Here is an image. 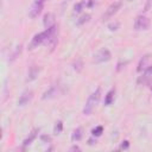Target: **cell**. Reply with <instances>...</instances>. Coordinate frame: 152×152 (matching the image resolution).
<instances>
[{
  "label": "cell",
  "instance_id": "7c38bea8",
  "mask_svg": "<svg viewBox=\"0 0 152 152\" xmlns=\"http://www.w3.org/2000/svg\"><path fill=\"white\" fill-rule=\"evenodd\" d=\"M114 96H115V89L112 88V89L104 95V101H103L104 106H110V104L114 102Z\"/></svg>",
  "mask_w": 152,
  "mask_h": 152
},
{
  "label": "cell",
  "instance_id": "44dd1931",
  "mask_svg": "<svg viewBox=\"0 0 152 152\" xmlns=\"http://www.w3.org/2000/svg\"><path fill=\"white\" fill-rule=\"evenodd\" d=\"M129 147V141L128 140H124L120 145V150H127Z\"/></svg>",
  "mask_w": 152,
  "mask_h": 152
},
{
  "label": "cell",
  "instance_id": "277c9868",
  "mask_svg": "<svg viewBox=\"0 0 152 152\" xmlns=\"http://www.w3.org/2000/svg\"><path fill=\"white\" fill-rule=\"evenodd\" d=\"M150 19L145 15H138L134 20V28L137 31H145L150 27Z\"/></svg>",
  "mask_w": 152,
  "mask_h": 152
},
{
  "label": "cell",
  "instance_id": "e0dca14e",
  "mask_svg": "<svg viewBox=\"0 0 152 152\" xmlns=\"http://www.w3.org/2000/svg\"><path fill=\"white\" fill-rule=\"evenodd\" d=\"M102 132H103V127L102 126H96L91 131V134H93V137H100L102 134Z\"/></svg>",
  "mask_w": 152,
  "mask_h": 152
},
{
  "label": "cell",
  "instance_id": "ac0fdd59",
  "mask_svg": "<svg viewBox=\"0 0 152 152\" xmlns=\"http://www.w3.org/2000/svg\"><path fill=\"white\" fill-rule=\"evenodd\" d=\"M84 5H87V4H86V1H81V2H77V4L74 6V12H76V13L81 12Z\"/></svg>",
  "mask_w": 152,
  "mask_h": 152
},
{
  "label": "cell",
  "instance_id": "ba28073f",
  "mask_svg": "<svg viewBox=\"0 0 152 152\" xmlns=\"http://www.w3.org/2000/svg\"><path fill=\"white\" fill-rule=\"evenodd\" d=\"M43 24L45 26V28H49V27H52L56 25V20H55V15L52 13H46L44 15V19H43Z\"/></svg>",
  "mask_w": 152,
  "mask_h": 152
},
{
  "label": "cell",
  "instance_id": "9a60e30c",
  "mask_svg": "<svg viewBox=\"0 0 152 152\" xmlns=\"http://www.w3.org/2000/svg\"><path fill=\"white\" fill-rule=\"evenodd\" d=\"M89 19H90V14H83L82 17H80V18L76 20V25H82V24L89 21Z\"/></svg>",
  "mask_w": 152,
  "mask_h": 152
},
{
  "label": "cell",
  "instance_id": "5bb4252c",
  "mask_svg": "<svg viewBox=\"0 0 152 152\" xmlns=\"http://www.w3.org/2000/svg\"><path fill=\"white\" fill-rule=\"evenodd\" d=\"M37 132H38V129H34V131H32L31 133H30V135L24 140V142H23V146L24 147H26V146H28L33 140H34V138L37 137Z\"/></svg>",
  "mask_w": 152,
  "mask_h": 152
},
{
  "label": "cell",
  "instance_id": "4fadbf2b",
  "mask_svg": "<svg viewBox=\"0 0 152 152\" xmlns=\"http://www.w3.org/2000/svg\"><path fill=\"white\" fill-rule=\"evenodd\" d=\"M83 137V129L81 127H77L76 129H74L72 134H71V140L72 141H80Z\"/></svg>",
  "mask_w": 152,
  "mask_h": 152
},
{
  "label": "cell",
  "instance_id": "52a82bcc",
  "mask_svg": "<svg viewBox=\"0 0 152 152\" xmlns=\"http://www.w3.org/2000/svg\"><path fill=\"white\" fill-rule=\"evenodd\" d=\"M39 71H40V68H39V66H37V65H31V66L28 68V71H27L26 81L30 82V81L36 80L37 76H38V74H39Z\"/></svg>",
  "mask_w": 152,
  "mask_h": 152
},
{
  "label": "cell",
  "instance_id": "5b68a950",
  "mask_svg": "<svg viewBox=\"0 0 152 152\" xmlns=\"http://www.w3.org/2000/svg\"><path fill=\"white\" fill-rule=\"evenodd\" d=\"M121 5H122L121 1H116V2H113L112 5H109L108 8L106 10V12H104L103 15H102V20H108L110 17H113V15L120 10Z\"/></svg>",
  "mask_w": 152,
  "mask_h": 152
},
{
  "label": "cell",
  "instance_id": "30bf717a",
  "mask_svg": "<svg viewBox=\"0 0 152 152\" xmlns=\"http://www.w3.org/2000/svg\"><path fill=\"white\" fill-rule=\"evenodd\" d=\"M150 56L148 55H146V56H144L140 61H139V64H138V71L139 72H141V71H144L147 66H150Z\"/></svg>",
  "mask_w": 152,
  "mask_h": 152
},
{
  "label": "cell",
  "instance_id": "8fae6325",
  "mask_svg": "<svg viewBox=\"0 0 152 152\" xmlns=\"http://www.w3.org/2000/svg\"><path fill=\"white\" fill-rule=\"evenodd\" d=\"M56 95H57V87H56V86H52L51 88H49V89L43 94L42 99H43V100H49V99L55 97Z\"/></svg>",
  "mask_w": 152,
  "mask_h": 152
},
{
  "label": "cell",
  "instance_id": "6da1fadb",
  "mask_svg": "<svg viewBox=\"0 0 152 152\" xmlns=\"http://www.w3.org/2000/svg\"><path fill=\"white\" fill-rule=\"evenodd\" d=\"M100 96H101V89H100V88H97L95 91H93V93L88 96V99H87V101H86V104H84V107H83V114H84V115H90V114H91L94 107L97 104V102H99V100H100Z\"/></svg>",
  "mask_w": 152,
  "mask_h": 152
},
{
  "label": "cell",
  "instance_id": "9c48e42d",
  "mask_svg": "<svg viewBox=\"0 0 152 152\" xmlns=\"http://www.w3.org/2000/svg\"><path fill=\"white\" fill-rule=\"evenodd\" d=\"M152 76V65H150V66H147L144 71H142V75L139 77V80H138V83H146V82H148V80H150V77Z\"/></svg>",
  "mask_w": 152,
  "mask_h": 152
},
{
  "label": "cell",
  "instance_id": "8992f818",
  "mask_svg": "<svg viewBox=\"0 0 152 152\" xmlns=\"http://www.w3.org/2000/svg\"><path fill=\"white\" fill-rule=\"evenodd\" d=\"M32 96H33V93L32 90L30 89H26L21 93V95L19 96V100H18V106L23 107V106H26L31 100H32Z\"/></svg>",
  "mask_w": 152,
  "mask_h": 152
},
{
  "label": "cell",
  "instance_id": "d6986e66",
  "mask_svg": "<svg viewBox=\"0 0 152 152\" xmlns=\"http://www.w3.org/2000/svg\"><path fill=\"white\" fill-rule=\"evenodd\" d=\"M82 66H83V63H82L81 59H77V61L74 63V69H75L76 71H81V70H82Z\"/></svg>",
  "mask_w": 152,
  "mask_h": 152
},
{
  "label": "cell",
  "instance_id": "7402d4cb",
  "mask_svg": "<svg viewBox=\"0 0 152 152\" xmlns=\"http://www.w3.org/2000/svg\"><path fill=\"white\" fill-rule=\"evenodd\" d=\"M40 139H42V140H43V141H46V142H48V141H50V140H51V138H50V137H49V135H42V137H40Z\"/></svg>",
  "mask_w": 152,
  "mask_h": 152
},
{
  "label": "cell",
  "instance_id": "603a6c76",
  "mask_svg": "<svg viewBox=\"0 0 152 152\" xmlns=\"http://www.w3.org/2000/svg\"><path fill=\"white\" fill-rule=\"evenodd\" d=\"M88 144H89V145H94V144H96V140H94V139L91 138V139L88 140Z\"/></svg>",
  "mask_w": 152,
  "mask_h": 152
},
{
  "label": "cell",
  "instance_id": "ffe728a7",
  "mask_svg": "<svg viewBox=\"0 0 152 152\" xmlns=\"http://www.w3.org/2000/svg\"><path fill=\"white\" fill-rule=\"evenodd\" d=\"M118 27H119V23H112V24H109L108 25V28L110 30V31H116L118 30Z\"/></svg>",
  "mask_w": 152,
  "mask_h": 152
},
{
  "label": "cell",
  "instance_id": "3957f363",
  "mask_svg": "<svg viewBox=\"0 0 152 152\" xmlns=\"http://www.w3.org/2000/svg\"><path fill=\"white\" fill-rule=\"evenodd\" d=\"M112 57L110 55V51L108 49H100L96 53H94V58H93V62L94 63H103V62H107L109 61Z\"/></svg>",
  "mask_w": 152,
  "mask_h": 152
},
{
  "label": "cell",
  "instance_id": "7a4b0ae2",
  "mask_svg": "<svg viewBox=\"0 0 152 152\" xmlns=\"http://www.w3.org/2000/svg\"><path fill=\"white\" fill-rule=\"evenodd\" d=\"M45 1H46V0H34L33 4H32L31 7H30L28 17H30V18H36V17H38V15L42 13L43 8H44Z\"/></svg>",
  "mask_w": 152,
  "mask_h": 152
},
{
  "label": "cell",
  "instance_id": "cb8c5ba5",
  "mask_svg": "<svg viewBox=\"0 0 152 152\" xmlns=\"http://www.w3.org/2000/svg\"><path fill=\"white\" fill-rule=\"evenodd\" d=\"M70 150H71V151H80V147H78L77 145H75V146H72Z\"/></svg>",
  "mask_w": 152,
  "mask_h": 152
},
{
  "label": "cell",
  "instance_id": "2e32d148",
  "mask_svg": "<svg viewBox=\"0 0 152 152\" xmlns=\"http://www.w3.org/2000/svg\"><path fill=\"white\" fill-rule=\"evenodd\" d=\"M62 129H63V122H62L61 120H58V121L56 122L55 127H53V133H55V134H59V133L62 132Z\"/></svg>",
  "mask_w": 152,
  "mask_h": 152
}]
</instances>
